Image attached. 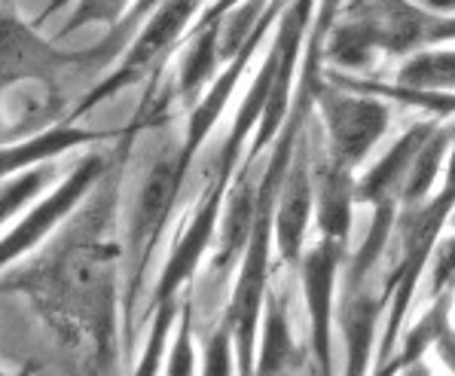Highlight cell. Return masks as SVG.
I'll return each instance as SVG.
<instances>
[{
  "mask_svg": "<svg viewBox=\"0 0 455 376\" xmlns=\"http://www.w3.org/2000/svg\"><path fill=\"white\" fill-rule=\"evenodd\" d=\"M153 123L159 116L147 92L132 123L114 138V163L101 184L37 260L16 263L0 278V294L28 297L49 331L71 349L86 352L89 367L101 376L116 371L123 343V242L116 236L123 172L138 132Z\"/></svg>",
  "mask_w": 455,
  "mask_h": 376,
  "instance_id": "cell-1",
  "label": "cell"
},
{
  "mask_svg": "<svg viewBox=\"0 0 455 376\" xmlns=\"http://www.w3.org/2000/svg\"><path fill=\"white\" fill-rule=\"evenodd\" d=\"M199 376H239V361H235V340L227 322H217L208 333L205 346L199 355Z\"/></svg>",
  "mask_w": 455,
  "mask_h": 376,
  "instance_id": "cell-25",
  "label": "cell"
},
{
  "mask_svg": "<svg viewBox=\"0 0 455 376\" xmlns=\"http://www.w3.org/2000/svg\"><path fill=\"white\" fill-rule=\"evenodd\" d=\"M65 4H68V0H52V4H49V10L44 12V16H40V22H46L49 16H55V12H59V10H61V6H65Z\"/></svg>",
  "mask_w": 455,
  "mask_h": 376,
  "instance_id": "cell-32",
  "label": "cell"
},
{
  "mask_svg": "<svg viewBox=\"0 0 455 376\" xmlns=\"http://www.w3.org/2000/svg\"><path fill=\"white\" fill-rule=\"evenodd\" d=\"M425 278H428V300H437V297L446 294L455 297V229L437 239Z\"/></svg>",
  "mask_w": 455,
  "mask_h": 376,
  "instance_id": "cell-26",
  "label": "cell"
},
{
  "mask_svg": "<svg viewBox=\"0 0 455 376\" xmlns=\"http://www.w3.org/2000/svg\"><path fill=\"white\" fill-rule=\"evenodd\" d=\"M190 44L180 50L178 59V76H174V99L184 108H196V101L205 95L212 80L220 74V19L212 25L193 28Z\"/></svg>",
  "mask_w": 455,
  "mask_h": 376,
  "instance_id": "cell-18",
  "label": "cell"
},
{
  "mask_svg": "<svg viewBox=\"0 0 455 376\" xmlns=\"http://www.w3.org/2000/svg\"><path fill=\"white\" fill-rule=\"evenodd\" d=\"M385 309L388 303H385L382 291H373L370 282H342V294L336 300V327L342 337V376L373 373Z\"/></svg>",
  "mask_w": 455,
  "mask_h": 376,
  "instance_id": "cell-12",
  "label": "cell"
},
{
  "mask_svg": "<svg viewBox=\"0 0 455 376\" xmlns=\"http://www.w3.org/2000/svg\"><path fill=\"white\" fill-rule=\"evenodd\" d=\"M346 257L348 248L336 245L331 239H318L315 245H306L303 260L297 267L299 284H303L306 318H309V352L318 376H333V324Z\"/></svg>",
  "mask_w": 455,
  "mask_h": 376,
  "instance_id": "cell-10",
  "label": "cell"
},
{
  "mask_svg": "<svg viewBox=\"0 0 455 376\" xmlns=\"http://www.w3.org/2000/svg\"><path fill=\"white\" fill-rule=\"evenodd\" d=\"M187 300L168 303L163 309H156L150 316V327H147L144 346L138 352V361L132 367L129 376H163L165 373V361H168V349H172V337L174 327H178L180 309H184Z\"/></svg>",
  "mask_w": 455,
  "mask_h": 376,
  "instance_id": "cell-21",
  "label": "cell"
},
{
  "mask_svg": "<svg viewBox=\"0 0 455 376\" xmlns=\"http://www.w3.org/2000/svg\"><path fill=\"white\" fill-rule=\"evenodd\" d=\"M190 165L180 156V141L168 144L147 165L141 184L132 196L129 218L120 236L123 242V352L135 349L138 327V297L156 260V251L163 245V236L174 218L178 199L187 187Z\"/></svg>",
  "mask_w": 455,
  "mask_h": 376,
  "instance_id": "cell-3",
  "label": "cell"
},
{
  "mask_svg": "<svg viewBox=\"0 0 455 376\" xmlns=\"http://www.w3.org/2000/svg\"><path fill=\"white\" fill-rule=\"evenodd\" d=\"M12 141V138H6V123H4V89H0V144Z\"/></svg>",
  "mask_w": 455,
  "mask_h": 376,
  "instance_id": "cell-31",
  "label": "cell"
},
{
  "mask_svg": "<svg viewBox=\"0 0 455 376\" xmlns=\"http://www.w3.org/2000/svg\"><path fill=\"white\" fill-rule=\"evenodd\" d=\"M163 376H199V355H196V327H193V303L187 297L180 309L178 327H174L172 349H168Z\"/></svg>",
  "mask_w": 455,
  "mask_h": 376,
  "instance_id": "cell-24",
  "label": "cell"
},
{
  "mask_svg": "<svg viewBox=\"0 0 455 376\" xmlns=\"http://www.w3.org/2000/svg\"><path fill=\"white\" fill-rule=\"evenodd\" d=\"M110 138H116V132L83 129V125L61 116L59 123L44 125V129L31 132V135L0 144V180L19 175V172L37 169V165L55 163L59 156H68V153L80 148H95V144L110 141Z\"/></svg>",
  "mask_w": 455,
  "mask_h": 376,
  "instance_id": "cell-14",
  "label": "cell"
},
{
  "mask_svg": "<svg viewBox=\"0 0 455 376\" xmlns=\"http://www.w3.org/2000/svg\"><path fill=\"white\" fill-rule=\"evenodd\" d=\"M455 214V148L446 163L443 180H440L437 193L425 199L422 205L401 208L395 224V267H391L388 278L382 284V297L388 303L385 309V322L379 333V349H376V364H385L395 352L397 340H401L403 327H407V316L412 309V300L419 294V284L428 269L431 251L437 239L443 236L446 224Z\"/></svg>",
  "mask_w": 455,
  "mask_h": 376,
  "instance_id": "cell-4",
  "label": "cell"
},
{
  "mask_svg": "<svg viewBox=\"0 0 455 376\" xmlns=\"http://www.w3.org/2000/svg\"><path fill=\"white\" fill-rule=\"evenodd\" d=\"M425 10L443 12V16H455V0H419Z\"/></svg>",
  "mask_w": 455,
  "mask_h": 376,
  "instance_id": "cell-29",
  "label": "cell"
},
{
  "mask_svg": "<svg viewBox=\"0 0 455 376\" xmlns=\"http://www.w3.org/2000/svg\"><path fill=\"white\" fill-rule=\"evenodd\" d=\"M132 4L135 0H76L74 10L68 12V19L59 28V40L71 37L76 31H86V28H120L129 16Z\"/></svg>",
  "mask_w": 455,
  "mask_h": 376,
  "instance_id": "cell-23",
  "label": "cell"
},
{
  "mask_svg": "<svg viewBox=\"0 0 455 376\" xmlns=\"http://www.w3.org/2000/svg\"><path fill=\"white\" fill-rule=\"evenodd\" d=\"M59 180L55 163L37 165V169L19 172V175L0 180V229H6L12 220H19L28 212L34 199H40L49 187Z\"/></svg>",
  "mask_w": 455,
  "mask_h": 376,
  "instance_id": "cell-20",
  "label": "cell"
},
{
  "mask_svg": "<svg viewBox=\"0 0 455 376\" xmlns=\"http://www.w3.org/2000/svg\"><path fill=\"white\" fill-rule=\"evenodd\" d=\"M297 364H299V346L293 340L288 294H282V291L269 284L263 318H260V337H257L254 376H288Z\"/></svg>",
  "mask_w": 455,
  "mask_h": 376,
  "instance_id": "cell-17",
  "label": "cell"
},
{
  "mask_svg": "<svg viewBox=\"0 0 455 376\" xmlns=\"http://www.w3.org/2000/svg\"><path fill=\"white\" fill-rule=\"evenodd\" d=\"M114 153H89L74 165L68 175H61L40 199L28 205V212L19 220H12L0 236V276L22 263L28 254H34L44 242L59 233L61 224L76 214V208L89 199V193L101 184L108 175Z\"/></svg>",
  "mask_w": 455,
  "mask_h": 376,
  "instance_id": "cell-6",
  "label": "cell"
},
{
  "mask_svg": "<svg viewBox=\"0 0 455 376\" xmlns=\"http://www.w3.org/2000/svg\"><path fill=\"white\" fill-rule=\"evenodd\" d=\"M315 180V227H318V239H331L336 245L348 248V236H352L355 220V172L342 169V165L321 159L312 169Z\"/></svg>",
  "mask_w": 455,
  "mask_h": 376,
  "instance_id": "cell-16",
  "label": "cell"
},
{
  "mask_svg": "<svg viewBox=\"0 0 455 376\" xmlns=\"http://www.w3.org/2000/svg\"><path fill=\"white\" fill-rule=\"evenodd\" d=\"M284 6H288V0H269V6H266V12H263V22L254 31V37L220 68V74H217L212 80V86L205 89V95H202V99L196 101V108L187 114V132H184V138H180V156H184V163L190 165V169H193V159L205 148L208 135L214 132V125L227 114L235 86L242 83V76L251 68L254 55L260 52V44L269 37L272 25L278 22V12H282Z\"/></svg>",
  "mask_w": 455,
  "mask_h": 376,
  "instance_id": "cell-11",
  "label": "cell"
},
{
  "mask_svg": "<svg viewBox=\"0 0 455 376\" xmlns=\"http://www.w3.org/2000/svg\"><path fill=\"white\" fill-rule=\"evenodd\" d=\"M455 44V16L412 0H352L324 37V59L339 74H358L379 55H412Z\"/></svg>",
  "mask_w": 455,
  "mask_h": 376,
  "instance_id": "cell-2",
  "label": "cell"
},
{
  "mask_svg": "<svg viewBox=\"0 0 455 376\" xmlns=\"http://www.w3.org/2000/svg\"><path fill=\"white\" fill-rule=\"evenodd\" d=\"M34 367L28 364V367H19V371H6V367H0V376H31Z\"/></svg>",
  "mask_w": 455,
  "mask_h": 376,
  "instance_id": "cell-33",
  "label": "cell"
},
{
  "mask_svg": "<svg viewBox=\"0 0 455 376\" xmlns=\"http://www.w3.org/2000/svg\"><path fill=\"white\" fill-rule=\"evenodd\" d=\"M229 187L217 184V180H205L199 199H196L190 218L180 224L178 236L168 251V260L159 273L156 284L150 291L141 318H150L156 309H163L168 303L184 300V288H190V282L199 273L202 260L214 251L217 245V227H220L223 202H227Z\"/></svg>",
  "mask_w": 455,
  "mask_h": 376,
  "instance_id": "cell-9",
  "label": "cell"
},
{
  "mask_svg": "<svg viewBox=\"0 0 455 376\" xmlns=\"http://www.w3.org/2000/svg\"><path fill=\"white\" fill-rule=\"evenodd\" d=\"M401 376H431V367H428V361H419V364L407 367Z\"/></svg>",
  "mask_w": 455,
  "mask_h": 376,
  "instance_id": "cell-30",
  "label": "cell"
},
{
  "mask_svg": "<svg viewBox=\"0 0 455 376\" xmlns=\"http://www.w3.org/2000/svg\"><path fill=\"white\" fill-rule=\"evenodd\" d=\"M244 0H214V4H208L205 10H202V16L196 19V25L193 28H202V25H212V22H217V19H223L227 12H233L235 6H242ZM190 28V31H193Z\"/></svg>",
  "mask_w": 455,
  "mask_h": 376,
  "instance_id": "cell-28",
  "label": "cell"
},
{
  "mask_svg": "<svg viewBox=\"0 0 455 376\" xmlns=\"http://www.w3.org/2000/svg\"><path fill=\"white\" fill-rule=\"evenodd\" d=\"M312 220H315V180L309 165V148H306V138H303L297 153H293L288 178H284L282 193H278L275 218H272V245H275L284 267L291 269L299 267Z\"/></svg>",
  "mask_w": 455,
  "mask_h": 376,
  "instance_id": "cell-13",
  "label": "cell"
},
{
  "mask_svg": "<svg viewBox=\"0 0 455 376\" xmlns=\"http://www.w3.org/2000/svg\"><path fill=\"white\" fill-rule=\"evenodd\" d=\"M431 352L437 355L440 364H443L446 371H450V373L455 376V327H452V324L446 327L443 333H440L437 343H434V349H431Z\"/></svg>",
  "mask_w": 455,
  "mask_h": 376,
  "instance_id": "cell-27",
  "label": "cell"
},
{
  "mask_svg": "<svg viewBox=\"0 0 455 376\" xmlns=\"http://www.w3.org/2000/svg\"><path fill=\"white\" fill-rule=\"evenodd\" d=\"M95 68L92 46L89 50H65L59 40H49L37 25L25 22L16 10H0V89L37 83L49 86L71 71Z\"/></svg>",
  "mask_w": 455,
  "mask_h": 376,
  "instance_id": "cell-8",
  "label": "cell"
},
{
  "mask_svg": "<svg viewBox=\"0 0 455 376\" xmlns=\"http://www.w3.org/2000/svg\"><path fill=\"white\" fill-rule=\"evenodd\" d=\"M395 83L416 86V89H443V92H455V46H440V50L412 55V59L403 61Z\"/></svg>",
  "mask_w": 455,
  "mask_h": 376,
  "instance_id": "cell-22",
  "label": "cell"
},
{
  "mask_svg": "<svg viewBox=\"0 0 455 376\" xmlns=\"http://www.w3.org/2000/svg\"><path fill=\"white\" fill-rule=\"evenodd\" d=\"M315 110L321 114L327 135V159L355 172L373 153L391 123V104L367 92H352L321 80L315 92Z\"/></svg>",
  "mask_w": 455,
  "mask_h": 376,
  "instance_id": "cell-7",
  "label": "cell"
},
{
  "mask_svg": "<svg viewBox=\"0 0 455 376\" xmlns=\"http://www.w3.org/2000/svg\"><path fill=\"white\" fill-rule=\"evenodd\" d=\"M437 129V120H419L412 123L388 150L370 165L367 172L358 178L355 184V199L358 205H401V193L403 184H407V175L416 163L419 150L425 148V141L434 135Z\"/></svg>",
  "mask_w": 455,
  "mask_h": 376,
  "instance_id": "cell-15",
  "label": "cell"
},
{
  "mask_svg": "<svg viewBox=\"0 0 455 376\" xmlns=\"http://www.w3.org/2000/svg\"><path fill=\"white\" fill-rule=\"evenodd\" d=\"M202 10H205V0H165V4L141 25V31H138L135 40L129 44V50L120 55V65L110 74H104L98 83H92V89L76 101V108L71 114H65V120L76 123L80 116H86L89 110H95L101 101L120 95L123 89L135 86L147 74H153V80H156L163 61L178 50L180 40L190 34L196 19L202 16Z\"/></svg>",
  "mask_w": 455,
  "mask_h": 376,
  "instance_id": "cell-5",
  "label": "cell"
},
{
  "mask_svg": "<svg viewBox=\"0 0 455 376\" xmlns=\"http://www.w3.org/2000/svg\"><path fill=\"white\" fill-rule=\"evenodd\" d=\"M327 83H336L342 89H352V92H367L376 99H385L388 104H403V108L425 110L428 120L437 123H455V92H443V89H416L403 86V83H379V80H363V76L327 71Z\"/></svg>",
  "mask_w": 455,
  "mask_h": 376,
  "instance_id": "cell-19",
  "label": "cell"
}]
</instances>
